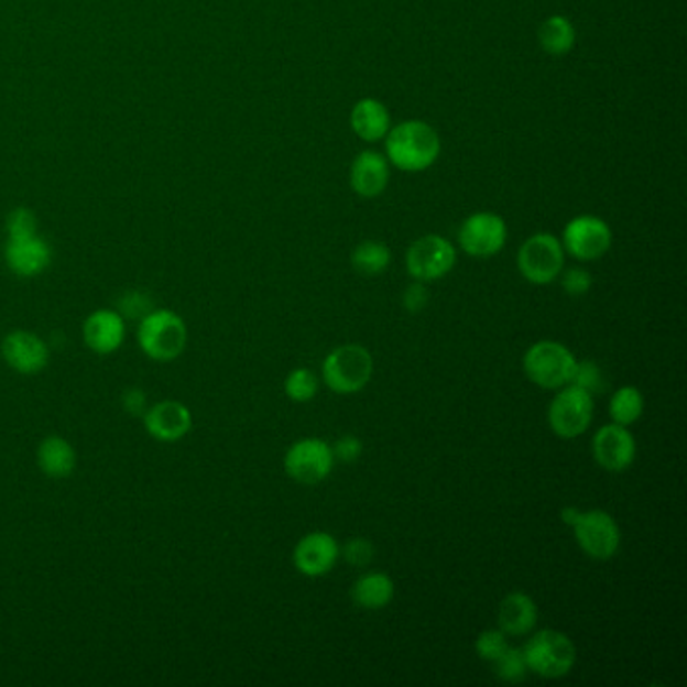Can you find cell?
<instances>
[{"instance_id":"obj_21","label":"cell","mask_w":687,"mask_h":687,"mask_svg":"<svg viewBox=\"0 0 687 687\" xmlns=\"http://www.w3.org/2000/svg\"><path fill=\"white\" fill-rule=\"evenodd\" d=\"M36 464L43 475L61 480L73 475L77 466V451L72 441L61 436H48L36 448Z\"/></svg>"},{"instance_id":"obj_14","label":"cell","mask_w":687,"mask_h":687,"mask_svg":"<svg viewBox=\"0 0 687 687\" xmlns=\"http://www.w3.org/2000/svg\"><path fill=\"white\" fill-rule=\"evenodd\" d=\"M0 353L12 371L23 375L41 373L47 368L51 357L48 345L36 332L24 329L9 332L0 345Z\"/></svg>"},{"instance_id":"obj_29","label":"cell","mask_w":687,"mask_h":687,"mask_svg":"<svg viewBox=\"0 0 687 687\" xmlns=\"http://www.w3.org/2000/svg\"><path fill=\"white\" fill-rule=\"evenodd\" d=\"M509 647V635H506L504 631H500V629H488V631H482V633L478 635V640H476L475 645L478 657H480V659H484L488 664L497 662L498 657H500L502 653L506 652Z\"/></svg>"},{"instance_id":"obj_19","label":"cell","mask_w":687,"mask_h":687,"mask_svg":"<svg viewBox=\"0 0 687 687\" xmlns=\"http://www.w3.org/2000/svg\"><path fill=\"white\" fill-rule=\"evenodd\" d=\"M349 182L361 198H378L381 192L388 188V182H390L388 160L371 150L361 152L351 166Z\"/></svg>"},{"instance_id":"obj_35","label":"cell","mask_w":687,"mask_h":687,"mask_svg":"<svg viewBox=\"0 0 687 687\" xmlns=\"http://www.w3.org/2000/svg\"><path fill=\"white\" fill-rule=\"evenodd\" d=\"M403 307L410 313H419L427 307L429 303V291L422 281H415L414 285L407 286L403 293Z\"/></svg>"},{"instance_id":"obj_26","label":"cell","mask_w":687,"mask_h":687,"mask_svg":"<svg viewBox=\"0 0 687 687\" xmlns=\"http://www.w3.org/2000/svg\"><path fill=\"white\" fill-rule=\"evenodd\" d=\"M643 407H645L643 393L635 385L619 388L609 400V415L613 424L619 426H633L643 415Z\"/></svg>"},{"instance_id":"obj_1","label":"cell","mask_w":687,"mask_h":687,"mask_svg":"<svg viewBox=\"0 0 687 687\" xmlns=\"http://www.w3.org/2000/svg\"><path fill=\"white\" fill-rule=\"evenodd\" d=\"M388 157L403 172H424L436 164L439 155L438 131L424 121H403L388 131Z\"/></svg>"},{"instance_id":"obj_12","label":"cell","mask_w":687,"mask_h":687,"mask_svg":"<svg viewBox=\"0 0 687 687\" xmlns=\"http://www.w3.org/2000/svg\"><path fill=\"white\" fill-rule=\"evenodd\" d=\"M506 237L509 228L498 214L476 212L464 220L458 232V242L466 254L476 259H488L504 249Z\"/></svg>"},{"instance_id":"obj_10","label":"cell","mask_w":687,"mask_h":687,"mask_svg":"<svg viewBox=\"0 0 687 687\" xmlns=\"http://www.w3.org/2000/svg\"><path fill=\"white\" fill-rule=\"evenodd\" d=\"M611 242L613 235L609 225L597 216L582 214L565 226L560 244L577 261L589 262L604 257L611 249Z\"/></svg>"},{"instance_id":"obj_30","label":"cell","mask_w":687,"mask_h":687,"mask_svg":"<svg viewBox=\"0 0 687 687\" xmlns=\"http://www.w3.org/2000/svg\"><path fill=\"white\" fill-rule=\"evenodd\" d=\"M570 385H577L591 395L601 393L604 390L603 373L595 361H577V368L570 378Z\"/></svg>"},{"instance_id":"obj_8","label":"cell","mask_w":687,"mask_h":687,"mask_svg":"<svg viewBox=\"0 0 687 687\" xmlns=\"http://www.w3.org/2000/svg\"><path fill=\"white\" fill-rule=\"evenodd\" d=\"M595 402L591 393L577 385L560 388L548 407V424L558 438L572 439L582 436L592 422Z\"/></svg>"},{"instance_id":"obj_2","label":"cell","mask_w":687,"mask_h":687,"mask_svg":"<svg viewBox=\"0 0 687 687\" xmlns=\"http://www.w3.org/2000/svg\"><path fill=\"white\" fill-rule=\"evenodd\" d=\"M138 344L143 356L167 363L184 353L188 344V327L178 313L170 308L150 310L140 320Z\"/></svg>"},{"instance_id":"obj_23","label":"cell","mask_w":687,"mask_h":687,"mask_svg":"<svg viewBox=\"0 0 687 687\" xmlns=\"http://www.w3.org/2000/svg\"><path fill=\"white\" fill-rule=\"evenodd\" d=\"M351 128L366 142H380L390 131V113L378 99H361L351 111Z\"/></svg>"},{"instance_id":"obj_18","label":"cell","mask_w":687,"mask_h":687,"mask_svg":"<svg viewBox=\"0 0 687 687\" xmlns=\"http://www.w3.org/2000/svg\"><path fill=\"white\" fill-rule=\"evenodd\" d=\"M126 319L113 308H97L84 323V341L97 356H111L126 341Z\"/></svg>"},{"instance_id":"obj_9","label":"cell","mask_w":687,"mask_h":687,"mask_svg":"<svg viewBox=\"0 0 687 687\" xmlns=\"http://www.w3.org/2000/svg\"><path fill=\"white\" fill-rule=\"evenodd\" d=\"M454 264H456L454 244L438 235H427L415 240L405 254L407 273L422 283H432L446 276L454 269Z\"/></svg>"},{"instance_id":"obj_13","label":"cell","mask_w":687,"mask_h":687,"mask_svg":"<svg viewBox=\"0 0 687 687\" xmlns=\"http://www.w3.org/2000/svg\"><path fill=\"white\" fill-rule=\"evenodd\" d=\"M592 456L607 472H623L637 456V444L628 427L609 424L592 436Z\"/></svg>"},{"instance_id":"obj_4","label":"cell","mask_w":687,"mask_h":687,"mask_svg":"<svg viewBox=\"0 0 687 687\" xmlns=\"http://www.w3.org/2000/svg\"><path fill=\"white\" fill-rule=\"evenodd\" d=\"M528 672L545 679L569 676L577 664V647L557 629H543L522 647Z\"/></svg>"},{"instance_id":"obj_7","label":"cell","mask_w":687,"mask_h":687,"mask_svg":"<svg viewBox=\"0 0 687 687\" xmlns=\"http://www.w3.org/2000/svg\"><path fill=\"white\" fill-rule=\"evenodd\" d=\"M519 271L533 285H550L565 266V249L560 240L548 232L528 238L519 250Z\"/></svg>"},{"instance_id":"obj_15","label":"cell","mask_w":687,"mask_h":687,"mask_svg":"<svg viewBox=\"0 0 687 687\" xmlns=\"http://www.w3.org/2000/svg\"><path fill=\"white\" fill-rule=\"evenodd\" d=\"M145 432L164 444H174L186 438L194 426L190 407L176 400H164L145 410L143 414Z\"/></svg>"},{"instance_id":"obj_28","label":"cell","mask_w":687,"mask_h":687,"mask_svg":"<svg viewBox=\"0 0 687 687\" xmlns=\"http://www.w3.org/2000/svg\"><path fill=\"white\" fill-rule=\"evenodd\" d=\"M492 669H494L497 677L506 684H519L528 674L524 653L519 647H509L498 657L497 662H492Z\"/></svg>"},{"instance_id":"obj_11","label":"cell","mask_w":687,"mask_h":687,"mask_svg":"<svg viewBox=\"0 0 687 687\" xmlns=\"http://www.w3.org/2000/svg\"><path fill=\"white\" fill-rule=\"evenodd\" d=\"M331 446L320 438L295 441L285 456L286 475L298 484H319L332 472Z\"/></svg>"},{"instance_id":"obj_3","label":"cell","mask_w":687,"mask_h":687,"mask_svg":"<svg viewBox=\"0 0 687 687\" xmlns=\"http://www.w3.org/2000/svg\"><path fill=\"white\" fill-rule=\"evenodd\" d=\"M563 521L569 524L575 533L582 553L592 560H609L617 555L621 546V531L615 519L604 510H589L567 506L560 512Z\"/></svg>"},{"instance_id":"obj_5","label":"cell","mask_w":687,"mask_h":687,"mask_svg":"<svg viewBox=\"0 0 687 687\" xmlns=\"http://www.w3.org/2000/svg\"><path fill=\"white\" fill-rule=\"evenodd\" d=\"M373 375V357L363 345H341L323 361V381L335 393L361 392Z\"/></svg>"},{"instance_id":"obj_6","label":"cell","mask_w":687,"mask_h":687,"mask_svg":"<svg viewBox=\"0 0 687 687\" xmlns=\"http://www.w3.org/2000/svg\"><path fill=\"white\" fill-rule=\"evenodd\" d=\"M522 368L534 385L543 390H560L569 385L577 368V357L558 341H538L524 353Z\"/></svg>"},{"instance_id":"obj_34","label":"cell","mask_w":687,"mask_h":687,"mask_svg":"<svg viewBox=\"0 0 687 687\" xmlns=\"http://www.w3.org/2000/svg\"><path fill=\"white\" fill-rule=\"evenodd\" d=\"M560 286L569 296L587 295L591 291L592 276L585 269H569L563 273Z\"/></svg>"},{"instance_id":"obj_36","label":"cell","mask_w":687,"mask_h":687,"mask_svg":"<svg viewBox=\"0 0 687 687\" xmlns=\"http://www.w3.org/2000/svg\"><path fill=\"white\" fill-rule=\"evenodd\" d=\"M123 405L130 414L143 415L145 414V395L140 390H130V392L123 395Z\"/></svg>"},{"instance_id":"obj_32","label":"cell","mask_w":687,"mask_h":687,"mask_svg":"<svg viewBox=\"0 0 687 687\" xmlns=\"http://www.w3.org/2000/svg\"><path fill=\"white\" fill-rule=\"evenodd\" d=\"M7 232L9 238L29 237V235H36V218L35 214L26 208H17L9 214L7 218Z\"/></svg>"},{"instance_id":"obj_33","label":"cell","mask_w":687,"mask_h":687,"mask_svg":"<svg viewBox=\"0 0 687 687\" xmlns=\"http://www.w3.org/2000/svg\"><path fill=\"white\" fill-rule=\"evenodd\" d=\"M331 451L335 462L356 464L363 454V441L357 436L347 434L332 444Z\"/></svg>"},{"instance_id":"obj_20","label":"cell","mask_w":687,"mask_h":687,"mask_svg":"<svg viewBox=\"0 0 687 687\" xmlns=\"http://www.w3.org/2000/svg\"><path fill=\"white\" fill-rule=\"evenodd\" d=\"M538 607L526 592L514 591L506 595L498 609V625L510 637H522L536 628Z\"/></svg>"},{"instance_id":"obj_27","label":"cell","mask_w":687,"mask_h":687,"mask_svg":"<svg viewBox=\"0 0 687 687\" xmlns=\"http://www.w3.org/2000/svg\"><path fill=\"white\" fill-rule=\"evenodd\" d=\"M319 392V380L310 369L298 368L288 373L285 381V393L288 400L307 403Z\"/></svg>"},{"instance_id":"obj_24","label":"cell","mask_w":687,"mask_h":687,"mask_svg":"<svg viewBox=\"0 0 687 687\" xmlns=\"http://www.w3.org/2000/svg\"><path fill=\"white\" fill-rule=\"evenodd\" d=\"M538 41L548 55H567L575 45V26L567 17H548L538 29Z\"/></svg>"},{"instance_id":"obj_25","label":"cell","mask_w":687,"mask_h":687,"mask_svg":"<svg viewBox=\"0 0 687 687\" xmlns=\"http://www.w3.org/2000/svg\"><path fill=\"white\" fill-rule=\"evenodd\" d=\"M390 262H392V252L388 249V244H383L380 240H366L357 244V249L351 254L353 269L363 276H378V274L385 273L390 269Z\"/></svg>"},{"instance_id":"obj_17","label":"cell","mask_w":687,"mask_h":687,"mask_svg":"<svg viewBox=\"0 0 687 687\" xmlns=\"http://www.w3.org/2000/svg\"><path fill=\"white\" fill-rule=\"evenodd\" d=\"M4 261L11 273L23 279L45 273L53 261V250L45 238L39 235L9 238L4 247Z\"/></svg>"},{"instance_id":"obj_22","label":"cell","mask_w":687,"mask_h":687,"mask_svg":"<svg viewBox=\"0 0 687 687\" xmlns=\"http://www.w3.org/2000/svg\"><path fill=\"white\" fill-rule=\"evenodd\" d=\"M395 597V582L388 572H368L359 577L351 587V599L357 607L368 611H380L392 603Z\"/></svg>"},{"instance_id":"obj_31","label":"cell","mask_w":687,"mask_h":687,"mask_svg":"<svg viewBox=\"0 0 687 687\" xmlns=\"http://www.w3.org/2000/svg\"><path fill=\"white\" fill-rule=\"evenodd\" d=\"M345 560L353 567H366L375 557V546L368 538H351L341 548Z\"/></svg>"},{"instance_id":"obj_16","label":"cell","mask_w":687,"mask_h":687,"mask_svg":"<svg viewBox=\"0 0 687 687\" xmlns=\"http://www.w3.org/2000/svg\"><path fill=\"white\" fill-rule=\"evenodd\" d=\"M341 557V546L329 533H310L296 543L293 565L305 577H325Z\"/></svg>"}]
</instances>
